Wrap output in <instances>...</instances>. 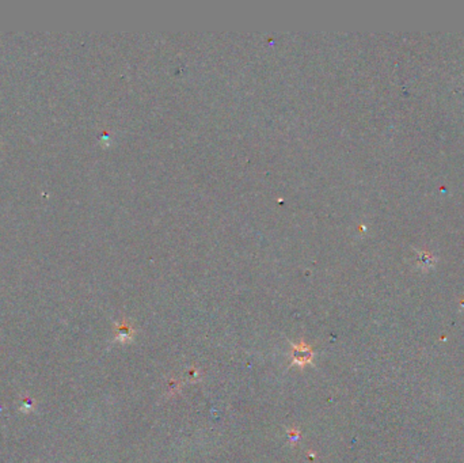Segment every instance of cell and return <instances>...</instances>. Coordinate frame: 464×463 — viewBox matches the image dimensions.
<instances>
[{"label":"cell","mask_w":464,"mask_h":463,"mask_svg":"<svg viewBox=\"0 0 464 463\" xmlns=\"http://www.w3.org/2000/svg\"><path fill=\"white\" fill-rule=\"evenodd\" d=\"M290 355H292V364L300 365V367L310 364L314 359L313 349L305 343H299L297 345H293Z\"/></svg>","instance_id":"obj_1"},{"label":"cell","mask_w":464,"mask_h":463,"mask_svg":"<svg viewBox=\"0 0 464 463\" xmlns=\"http://www.w3.org/2000/svg\"><path fill=\"white\" fill-rule=\"evenodd\" d=\"M132 336H133V330L130 329L126 323H122V325L117 326L116 339L118 340V341H121V343H126V341L132 340Z\"/></svg>","instance_id":"obj_2"},{"label":"cell","mask_w":464,"mask_h":463,"mask_svg":"<svg viewBox=\"0 0 464 463\" xmlns=\"http://www.w3.org/2000/svg\"><path fill=\"white\" fill-rule=\"evenodd\" d=\"M34 406H36V400L32 398V396H23L22 401L19 404V409L23 413H29V412H32L34 409Z\"/></svg>","instance_id":"obj_3"},{"label":"cell","mask_w":464,"mask_h":463,"mask_svg":"<svg viewBox=\"0 0 464 463\" xmlns=\"http://www.w3.org/2000/svg\"><path fill=\"white\" fill-rule=\"evenodd\" d=\"M299 432H297V431H290L289 432V437H290V440L292 441H296V440H299Z\"/></svg>","instance_id":"obj_4"}]
</instances>
